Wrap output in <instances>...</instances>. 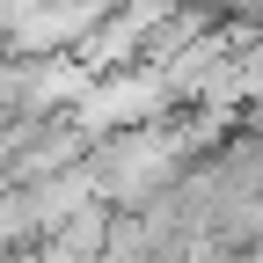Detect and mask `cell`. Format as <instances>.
Wrapping results in <instances>:
<instances>
[{"instance_id": "6da1fadb", "label": "cell", "mask_w": 263, "mask_h": 263, "mask_svg": "<svg viewBox=\"0 0 263 263\" xmlns=\"http://www.w3.org/2000/svg\"><path fill=\"white\" fill-rule=\"evenodd\" d=\"M176 103V88H168V73L161 66H124V73H103L88 88V103L73 110V124L88 132H110V139H124V132H146L161 110Z\"/></svg>"}]
</instances>
